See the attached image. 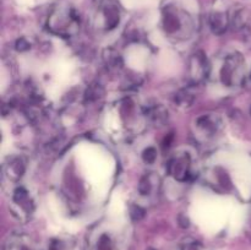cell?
I'll use <instances>...</instances> for the list:
<instances>
[{
    "instance_id": "10",
    "label": "cell",
    "mask_w": 251,
    "mask_h": 250,
    "mask_svg": "<svg viewBox=\"0 0 251 250\" xmlns=\"http://www.w3.org/2000/svg\"><path fill=\"white\" fill-rule=\"evenodd\" d=\"M146 115L152 120V122L161 124L164 123L167 119V112L158 104H154L152 107H149L146 110Z\"/></svg>"
},
{
    "instance_id": "7",
    "label": "cell",
    "mask_w": 251,
    "mask_h": 250,
    "mask_svg": "<svg viewBox=\"0 0 251 250\" xmlns=\"http://www.w3.org/2000/svg\"><path fill=\"white\" fill-rule=\"evenodd\" d=\"M190 71L191 76L196 81H201L202 78L210 76L211 66L208 65L207 60H206L205 55L202 53H196L195 55H193L190 63Z\"/></svg>"
},
{
    "instance_id": "14",
    "label": "cell",
    "mask_w": 251,
    "mask_h": 250,
    "mask_svg": "<svg viewBox=\"0 0 251 250\" xmlns=\"http://www.w3.org/2000/svg\"><path fill=\"white\" fill-rule=\"evenodd\" d=\"M142 157H144V161L146 162V163H153L157 158L156 149H154V147H147V149L145 150Z\"/></svg>"
},
{
    "instance_id": "8",
    "label": "cell",
    "mask_w": 251,
    "mask_h": 250,
    "mask_svg": "<svg viewBox=\"0 0 251 250\" xmlns=\"http://www.w3.org/2000/svg\"><path fill=\"white\" fill-rule=\"evenodd\" d=\"M211 28L217 34L223 33L228 27V16L225 12H215L211 15L210 19Z\"/></svg>"
},
{
    "instance_id": "1",
    "label": "cell",
    "mask_w": 251,
    "mask_h": 250,
    "mask_svg": "<svg viewBox=\"0 0 251 250\" xmlns=\"http://www.w3.org/2000/svg\"><path fill=\"white\" fill-rule=\"evenodd\" d=\"M210 76H213L225 87H238L245 82L244 58L238 51H225L217 58L215 66H211Z\"/></svg>"
},
{
    "instance_id": "4",
    "label": "cell",
    "mask_w": 251,
    "mask_h": 250,
    "mask_svg": "<svg viewBox=\"0 0 251 250\" xmlns=\"http://www.w3.org/2000/svg\"><path fill=\"white\" fill-rule=\"evenodd\" d=\"M80 24V19L76 12L71 9H66L64 11H58L51 16L50 28L55 33L68 36L71 34Z\"/></svg>"
},
{
    "instance_id": "16",
    "label": "cell",
    "mask_w": 251,
    "mask_h": 250,
    "mask_svg": "<svg viewBox=\"0 0 251 250\" xmlns=\"http://www.w3.org/2000/svg\"><path fill=\"white\" fill-rule=\"evenodd\" d=\"M145 216V211L142 210L140 206H134V207L131 208V217L134 218V220H140V218H142Z\"/></svg>"
},
{
    "instance_id": "17",
    "label": "cell",
    "mask_w": 251,
    "mask_h": 250,
    "mask_svg": "<svg viewBox=\"0 0 251 250\" xmlns=\"http://www.w3.org/2000/svg\"><path fill=\"white\" fill-rule=\"evenodd\" d=\"M245 83H248V85H249V87L251 88V71H250L249 75L247 76V78H245Z\"/></svg>"
},
{
    "instance_id": "3",
    "label": "cell",
    "mask_w": 251,
    "mask_h": 250,
    "mask_svg": "<svg viewBox=\"0 0 251 250\" xmlns=\"http://www.w3.org/2000/svg\"><path fill=\"white\" fill-rule=\"evenodd\" d=\"M196 136L202 141L215 139L222 130V120L217 114H202L195 122Z\"/></svg>"
},
{
    "instance_id": "9",
    "label": "cell",
    "mask_w": 251,
    "mask_h": 250,
    "mask_svg": "<svg viewBox=\"0 0 251 250\" xmlns=\"http://www.w3.org/2000/svg\"><path fill=\"white\" fill-rule=\"evenodd\" d=\"M25 169H26V164H25L24 159L15 158L9 163L6 175L9 176L11 180H17V179L21 178L22 174L25 173Z\"/></svg>"
},
{
    "instance_id": "11",
    "label": "cell",
    "mask_w": 251,
    "mask_h": 250,
    "mask_svg": "<svg viewBox=\"0 0 251 250\" xmlns=\"http://www.w3.org/2000/svg\"><path fill=\"white\" fill-rule=\"evenodd\" d=\"M104 58H105V61H107L108 66H109L110 69L122 68V65H123L122 56H120L117 51L113 50V49L107 50V55H105Z\"/></svg>"
},
{
    "instance_id": "13",
    "label": "cell",
    "mask_w": 251,
    "mask_h": 250,
    "mask_svg": "<svg viewBox=\"0 0 251 250\" xmlns=\"http://www.w3.org/2000/svg\"><path fill=\"white\" fill-rule=\"evenodd\" d=\"M151 191H152L151 179H150V176H147V175L142 176L141 180H140V183H139V193L141 194V195L147 196V195H150V193H151Z\"/></svg>"
},
{
    "instance_id": "19",
    "label": "cell",
    "mask_w": 251,
    "mask_h": 250,
    "mask_svg": "<svg viewBox=\"0 0 251 250\" xmlns=\"http://www.w3.org/2000/svg\"><path fill=\"white\" fill-rule=\"evenodd\" d=\"M149 250H154V249H149Z\"/></svg>"
},
{
    "instance_id": "15",
    "label": "cell",
    "mask_w": 251,
    "mask_h": 250,
    "mask_svg": "<svg viewBox=\"0 0 251 250\" xmlns=\"http://www.w3.org/2000/svg\"><path fill=\"white\" fill-rule=\"evenodd\" d=\"M97 250H112V243H110V239L108 235L103 234L102 237L98 240Z\"/></svg>"
},
{
    "instance_id": "6",
    "label": "cell",
    "mask_w": 251,
    "mask_h": 250,
    "mask_svg": "<svg viewBox=\"0 0 251 250\" xmlns=\"http://www.w3.org/2000/svg\"><path fill=\"white\" fill-rule=\"evenodd\" d=\"M120 12L112 0H103L98 10V22L105 31L114 29L119 25Z\"/></svg>"
},
{
    "instance_id": "12",
    "label": "cell",
    "mask_w": 251,
    "mask_h": 250,
    "mask_svg": "<svg viewBox=\"0 0 251 250\" xmlns=\"http://www.w3.org/2000/svg\"><path fill=\"white\" fill-rule=\"evenodd\" d=\"M193 95L190 93V91L189 90H181L179 91L178 93H176V100L179 103V104H183V105H186L188 107L189 104H191V102H193Z\"/></svg>"
},
{
    "instance_id": "18",
    "label": "cell",
    "mask_w": 251,
    "mask_h": 250,
    "mask_svg": "<svg viewBox=\"0 0 251 250\" xmlns=\"http://www.w3.org/2000/svg\"><path fill=\"white\" fill-rule=\"evenodd\" d=\"M50 250H59V249H58V248H56V247H54V245H53V247L50 248Z\"/></svg>"
},
{
    "instance_id": "5",
    "label": "cell",
    "mask_w": 251,
    "mask_h": 250,
    "mask_svg": "<svg viewBox=\"0 0 251 250\" xmlns=\"http://www.w3.org/2000/svg\"><path fill=\"white\" fill-rule=\"evenodd\" d=\"M168 173L176 180L185 183L191 176V158L189 153H178L169 161Z\"/></svg>"
},
{
    "instance_id": "2",
    "label": "cell",
    "mask_w": 251,
    "mask_h": 250,
    "mask_svg": "<svg viewBox=\"0 0 251 250\" xmlns=\"http://www.w3.org/2000/svg\"><path fill=\"white\" fill-rule=\"evenodd\" d=\"M163 27L169 36L184 37L190 34L193 25L188 15L178 11L174 7H168L163 15Z\"/></svg>"
}]
</instances>
